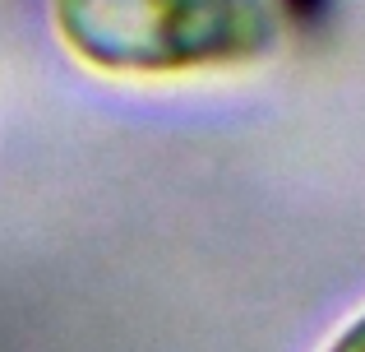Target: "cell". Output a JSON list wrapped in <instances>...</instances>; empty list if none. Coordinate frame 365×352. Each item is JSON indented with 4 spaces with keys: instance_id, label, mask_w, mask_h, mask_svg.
<instances>
[{
    "instance_id": "6da1fadb",
    "label": "cell",
    "mask_w": 365,
    "mask_h": 352,
    "mask_svg": "<svg viewBox=\"0 0 365 352\" xmlns=\"http://www.w3.org/2000/svg\"><path fill=\"white\" fill-rule=\"evenodd\" d=\"M51 24L107 74H190L250 65L282 33L277 0H51Z\"/></svg>"
},
{
    "instance_id": "7a4b0ae2",
    "label": "cell",
    "mask_w": 365,
    "mask_h": 352,
    "mask_svg": "<svg viewBox=\"0 0 365 352\" xmlns=\"http://www.w3.org/2000/svg\"><path fill=\"white\" fill-rule=\"evenodd\" d=\"M324 352H365V311L356 320H347V325L338 329V338H333Z\"/></svg>"
}]
</instances>
